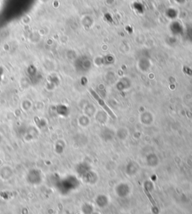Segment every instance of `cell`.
I'll list each match as a JSON object with an SVG mask.
<instances>
[{
	"label": "cell",
	"mask_w": 192,
	"mask_h": 214,
	"mask_svg": "<svg viewBox=\"0 0 192 214\" xmlns=\"http://www.w3.org/2000/svg\"><path fill=\"white\" fill-rule=\"evenodd\" d=\"M90 92L92 93V95H93V97L95 98V99L97 100V102H98V103L99 104H100L101 106H102V108L104 109V111H106V112L107 113V114H109V116L110 117H111L113 118V119H116V116L114 115V114H113V112L112 111L110 110V108H109L108 107H107V104H105V102H104L103 100H102V99H101V97L99 96L98 95L97 93L95 92V91H93L92 90H90Z\"/></svg>",
	"instance_id": "6da1fadb"
},
{
	"label": "cell",
	"mask_w": 192,
	"mask_h": 214,
	"mask_svg": "<svg viewBox=\"0 0 192 214\" xmlns=\"http://www.w3.org/2000/svg\"><path fill=\"white\" fill-rule=\"evenodd\" d=\"M145 193H146V195H148V196H149V198H150V200H151L152 203V204H155V201H154V200H153V199H152V197L150 196V195H149V192H148V191H147V190H146V189H145Z\"/></svg>",
	"instance_id": "7a4b0ae2"
}]
</instances>
